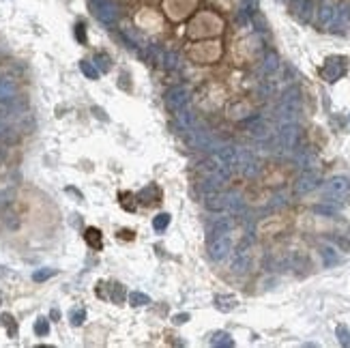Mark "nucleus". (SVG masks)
I'll return each instance as SVG.
<instances>
[{
    "mask_svg": "<svg viewBox=\"0 0 350 348\" xmlns=\"http://www.w3.org/2000/svg\"><path fill=\"white\" fill-rule=\"evenodd\" d=\"M95 67L99 69V74H105V71H110V56H105V54H97L95 56Z\"/></svg>",
    "mask_w": 350,
    "mask_h": 348,
    "instance_id": "30",
    "label": "nucleus"
},
{
    "mask_svg": "<svg viewBox=\"0 0 350 348\" xmlns=\"http://www.w3.org/2000/svg\"><path fill=\"white\" fill-rule=\"evenodd\" d=\"M189 320V314H176L174 316V325H183V322Z\"/></svg>",
    "mask_w": 350,
    "mask_h": 348,
    "instance_id": "39",
    "label": "nucleus"
},
{
    "mask_svg": "<svg viewBox=\"0 0 350 348\" xmlns=\"http://www.w3.org/2000/svg\"><path fill=\"white\" fill-rule=\"evenodd\" d=\"M320 256H322V260H324V265H327V267H333V265H337V262H340L337 249L331 247V245H322V247H320Z\"/></svg>",
    "mask_w": 350,
    "mask_h": 348,
    "instance_id": "18",
    "label": "nucleus"
},
{
    "mask_svg": "<svg viewBox=\"0 0 350 348\" xmlns=\"http://www.w3.org/2000/svg\"><path fill=\"white\" fill-rule=\"evenodd\" d=\"M236 170L247 178H253L260 172V161L249 149H236Z\"/></svg>",
    "mask_w": 350,
    "mask_h": 348,
    "instance_id": "1",
    "label": "nucleus"
},
{
    "mask_svg": "<svg viewBox=\"0 0 350 348\" xmlns=\"http://www.w3.org/2000/svg\"><path fill=\"white\" fill-rule=\"evenodd\" d=\"M189 103V88L185 86H174L165 93V105L170 107V110H180V107H185Z\"/></svg>",
    "mask_w": 350,
    "mask_h": 348,
    "instance_id": "7",
    "label": "nucleus"
},
{
    "mask_svg": "<svg viewBox=\"0 0 350 348\" xmlns=\"http://www.w3.org/2000/svg\"><path fill=\"white\" fill-rule=\"evenodd\" d=\"M0 129H3V125H0Z\"/></svg>",
    "mask_w": 350,
    "mask_h": 348,
    "instance_id": "41",
    "label": "nucleus"
},
{
    "mask_svg": "<svg viewBox=\"0 0 350 348\" xmlns=\"http://www.w3.org/2000/svg\"><path fill=\"white\" fill-rule=\"evenodd\" d=\"M346 67H348V61L344 56H331L322 67V78L327 82H337L346 74Z\"/></svg>",
    "mask_w": 350,
    "mask_h": 348,
    "instance_id": "3",
    "label": "nucleus"
},
{
    "mask_svg": "<svg viewBox=\"0 0 350 348\" xmlns=\"http://www.w3.org/2000/svg\"><path fill=\"white\" fill-rule=\"evenodd\" d=\"M163 65H165L168 69H176V67H178V54H176V52L163 54Z\"/></svg>",
    "mask_w": 350,
    "mask_h": 348,
    "instance_id": "34",
    "label": "nucleus"
},
{
    "mask_svg": "<svg viewBox=\"0 0 350 348\" xmlns=\"http://www.w3.org/2000/svg\"><path fill=\"white\" fill-rule=\"evenodd\" d=\"M76 37L80 43H86V28H84V24H78L76 26Z\"/></svg>",
    "mask_w": 350,
    "mask_h": 348,
    "instance_id": "37",
    "label": "nucleus"
},
{
    "mask_svg": "<svg viewBox=\"0 0 350 348\" xmlns=\"http://www.w3.org/2000/svg\"><path fill=\"white\" fill-rule=\"evenodd\" d=\"M277 140H280L282 149L290 151L299 140V123H280L277 125Z\"/></svg>",
    "mask_w": 350,
    "mask_h": 348,
    "instance_id": "4",
    "label": "nucleus"
},
{
    "mask_svg": "<svg viewBox=\"0 0 350 348\" xmlns=\"http://www.w3.org/2000/svg\"><path fill=\"white\" fill-rule=\"evenodd\" d=\"M52 275H56V269H39V271L32 273V280L34 282H45V280H50Z\"/></svg>",
    "mask_w": 350,
    "mask_h": 348,
    "instance_id": "32",
    "label": "nucleus"
},
{
    "mask_svg": "<svg viewBox=\"0 0 350 348\" xmlns=\"http://www.w3.org/2000/svg\"><path fill=\"white\" fill-rule=\"evenodd\" d=\"M333 17H335V7H333L331 3H324V5H320V11H318V22H320V26H324V28H331Z\"/></svg>",
    "mask_w": 350,
    "mask_h": 348,
    "instance_id": "15",
    "label": "nucleus"
},
{
    "mask_svg": "<svg viewBox=\"0 0 350 348\" xmlns=\"http://www.w3.org/2000/svg\"><path fill=\"white\" fill-rule=\"evenodd\" d=\"M170 219H172V217H170L168 213H159V215H157V217L153 219V228H155L157 232H163L165 228L170 226Z\"/></svg>",
    "mask_w": 350,
    "mask_h": 348,
    "instance_id": "26",
    "label": "nucleus"
},
{
    "mask_svg": "<svg viewBox=\"0 0 350 348\" xmlns=\"http://www.w3.org/2000/svg\"><path fill=\"white\" fill-rule=\"evenodd\" d=\"M215 305L219 307L222 312H230V309L236 305V299H234V297H217V299H215Z\"/></svg>",
    "mask_w": 350,
    "mask_h": 348,
    "instance_id": "29",
    "label": "nucleus"
},
{
    "mask_svg": "<svg viewBox=\"0 0 350 348\" xmlns=\"http://www.w3.org/2000/svg\"><path fill=\"white\" fill-rule=\"evenodd\" d=\"M232 230V219L230 217H217V222L213 224V236L215 234H224Z\"/></svg>",
    "mask_w": 350,
    "mask_h": 348,
    "instance_id": "20",
    "label": "nucleus"
},
{
    "mask_svg": "<svg viewBox=\"0 0 350 348\" xmlns=\"http://www.w3.org/2000/svg\"><path fill=\"white\" fill-rule=\"evenodd\" d=\"M243 9H247L249 13H256L258 11V0H243Z\"/></svg>",
    "mask_w": 350,
    "mask_h": 348,
    "instance_id": "38",
    "label": "nucleus"
},
{
    "mask_svg": "<svg viewBox=\"0 0 350 348\" xmlns=\"http://www.w3.org/2000/svg\"><path fill=\"white\" fill-rule=\"evenodd\" d=\"M0 301H3V299H0Z\"/></svg>",
    "mask_w": 350,
    "mask_h": 348,
    "instance_id": "42",
    "label": "nucleus"
},
{
    "mask_svg": "<svg viewBox=\"0 0 350 348\" xmlns=\"http://www.w3.org/2000/svg\"><path fill=\"white\" fill-rule=\"evenodd\" d=\"M348 189H350V183L346 176H333L327 181V185H324V196L331 200H340L348 194Z\"/></svg>",
    "mask_w": 350,
    "mask_h": 348,
    "instance_id": "6",
    "label": "nucleus"
},
{
    "mask_svg": "<svg viewBox=\"0 0 350 348\" xmlns=\"http://www.w3.org/2000/svg\"><path fill=\"white\" fill-rule=\"evenodd\" d=\"M58 316H60V312H58V309H52V318L58 320Z\"/></svg>",
    "mask_w": 350,
    "mask_h": 348,
    "instance_id": "40",
    "label": "nucleus"
},
{
    "mask_svg": "<svg viewBox=\"0 0 350 348\" xmlns=\"http://www.w3.org/2000/svg\"><path fill=\"white\" fill-rule=\"evenodd\" d=\"M335 333H337V340H340L342 346H350V329H348V327L340 325V327L335 329Z\"/></svg>",
    "mask_w": 350,
    "mask_h": 348,
    "instance_id": "31",
    "label": "nucleus"
},
{
    "mask_svg": "<svg viewBox=\"0 0 350 348\" xmlns=\"http://www.w3.org/2000/svg\"><path fill=\"white\" fill-rule=\"evenodd\" d=\"M0 320H3V325L9 327V335H11V338H15V335H17V327L13 322V316H11V314H3V318H0Z\"/></svg>",
    "mask_w": 350,
    "mask_h": 348,
    "instance_id": "33",
    "label": "nucleus"
},
{
    "mask_svg": "<svg viewBox=\"0 0 350 348\" xmlns=\"http://www.w3.org/2000/svg\"><path fill=\"white\" fill-rule=\"evenodd\" d=\"M86 241H88L90 247L101 249V232L97 230V228H88L86 230Z\"/></svg>",
    "mask_w": 350,
    "mask_h": 348,
    "instance_id": "25",
    "label": "nucleus"
},
{
    "mask_svg": "<svg viewBox=\"0 0 350 348\" xmlns=\"http://www.w3.org/2000/svg\"><path fill=\"white\" fill-rule=\"evenodd\" d=\"M123 297H125L123 286H120V284H114V288H112V299H114L116 303H120V301H123Z\"/></svg>",
    "mask_w": 350,
    "mask_h": 348,
    "instance_id": "36",
    "label": "nucleus"
},
{
    "mask_svg": "<svg viewBox=\"0 0 350 348\" xmlns=\"http://www.w3.org/2000/svg\"><path fill=\"white\" fill-rule=\"evenodd\" d=\"M211 344H213V346H219V348H230V346H234V340H232L228 333L219 331V333H215L213 338H211Z\"/></svg>",
    "mask_w": 350,
    "mask_h": 348,
    "instance_id": "21",
    "label": "nucleus"
},
{
    "mask_svg": "<svg viewBox=\"0 0 350 348\" xmlns=\"http://www.w3.org/2000/svg\"><path fill=\"white\" fill-rule=\"evenodd\" d=\"M34 333H37L39 338H45V335L50 333V320L43 318V316H39L37 320H34Z\"/></svg>",
    "mask_w": 350,
    "mask_h": 348,
    "instance_id": "27",
    "label": "nucleus"
},
{
    "mask_svg": "<svg viewBox=\"0 0 350 348\" xmlns=\"http://www.w3.org/2000/svg\"><path fill=\"white\" fill-rule=\"evenodd\" d=\"M318 183H320V174L316 170H305L303 174L297 178L294 191H297V194H309V191H314L318 187Z\"/></svg>",
    "mask_w": 350,
    "mask_h": 348,
    "instance_id": "8",
    "label": "nucleus"
},
{
    "mask_svg": "<svg viewBox=\"0 0 350 348\" xmlns=\"http://www.w3.org/2000/svg\"><path fill=\"white\" fill-rule=\"evenodd\" d=\"M290 11L303 24H307L314 15V3L311 0H290Z\"/></svg>",
    "mask_w": 350,
    "mask_h": 348,
    "instance_id": "9",
    "label": "nucleus"
},
{
    "mask_svg": "<svg viewBox=\"0 0 350 348\" xmlns=\"http://www.w3.org/2000/svg\"><path fill=\"white\" fill-rule=\"evenodd\" d=\"M280 103H286V105H292V107H299L301 110V90L297 88V86H290L286 93H284V97H282V101Z\"/></svg>",
    "mask_w": 350,
    "mask_h": 348,
    "instance_id": "17",
    "label": "nucleus"
},
{
    "mask_svg": "<svg viewBox=\"0 0 350 348\" xmlns=\"http://www.w3.org/2000/svg\"><path fill=\"white\" fill-rule=\"evenodd\" d=\"M204 207L213 213H222L226 211V194L222 191H213V194H207L204 196Z\"/></svg>",
    "mask_w": 350,
    "mask_h": 348,
    "instance_id": "12",
    "label": "nucleus"
},
{
    "mask_svg": "<svg viewBox=\"0 0 350 348\" xmlns=\"http://www.w3.org/2000/svg\"><path fill=\"white\" fill-rule=\"evenodd\" d=\"M232 251V241H230V232H224V234H215L211 236V243H209V254L215 262H222L230 256Z\"/></svg>",
    "mask_w": 350,
    "mask_h": 348,
    "instance_id": "2",
    "label": "nucleus"
},
{
    "mask_svg": "<svg viewBox=\"0 0 350 348\" xmlns=\"http://www.w3.org/2000/svg\"><path fill=\"white\" fill-rule=\"evenodd\" d=\"M226 211L232 215H243L245 213V202L238 191H228L226 194Z\"/></svg>",
    "mask_w": 350,
    "mask_h": 348,
    "instance_id": "11",
    "label": "nucleus"
},
{
    "mask_svg": "<svg viewBox=\"0 0 350 348\" xmlns=\"http://www.w3.org/2000/svg\"><path fill=\"white\" fill-rule=\"evenodd\" d=\"M277 67H280V58H277V54H275V52H269L267 56H264L262 71H264L267 76H271V74H275V71H277Z\"/></svg>",
    "mask_w": 350,
    "mask_h": 348,
    "instance_id": "19",
    "label": "nucleus"
},
{
    "mask_svg": "<svg viewBox=\"0 0 350 348\" xmlns=\"http://www.w3.org/2000/svg\"><path fill=\"white\" fill-rule=\"evenodd\" d=\"M314 213H318V215H337V207H331V205H316L314 207Z\"/></svg>",
    "mask_w": 350,
    "mask_h": 348,
    "instance_id": "35",
    "label": "nucleus"
},
{
    "mask_svg": "<svg viewBox=\"0 0 350 348\" xmlns=\"http://www.w3.org/2000/svg\"><path fill=\"white\" fill-rule=\"evenodd\" d=\"M93 5V11L103 24H112L116 17H118V7L110 0H90Z\"/></svg>",
    "mask_w": 350,
    "mask_h": 348,
    "instance_id": "5",
    "label": "nucleus"
},
{
    "mask_svg": "<svg viewBox=\"0 0 350 348\" xmlns=\"http://www.w3.org/2000/svg\"><path fill=\"white\" fill-rule=\"evenodd\" d=\"M219 187H222V183H219V181H215V178L207 176V178H204V181L200 183V194H202V196L213 194V191H219Z\"/></svg>",
    "mask_w": 350,
    "mask_h": 348,
    "instance_id": "22",
    "label": "nucleus"
},
{
    "mask_svg": "<svg viewBox=\"0 0 350 348\" xmlns=\"http://www.w3.org/2000/svg\"><path fill=\"white\" fill-rule=\"evenodd\" d=\"M178 114H176V121H178V125L183 127V131H187V129H191V127H196L198 125V121H196V114L194 112H189V110H185V107H180V110H176Z\"/></svg>",
    "mask_w": 350,
    "mask_h": 348,
    "instance_id": "16",
    "label": "nucleus"
},
{
    "mask_svg": "<svg viewBox=\"0 0 350 348\" xmlns=\"http://www.w3.org/2000/svg\"><path fill=\"white\" fill-rule=\"evenodd\" d=\"M129 303L134 307H142V305H149L151 303V297L144 295V292H131L129 295Z\"/></svg>",
    "mask_w": 350,
    "mask_h": 348,
    "instance_id": "28",
    "label": "nucleus"
},
{
    "mask_svg": "<svg viewBox=\"0 0 350 348\" xmlns=\"http://www.w3.org/2000/svg\"><path fill=\"white\" fill-rule=\"evenodd\" d=\"M69 320H71V325H73V327L84 325V320H86V309H84V307H76V309H71Z\"/></svg>",
    "mask_w": 350,
    "mask_h": 348,
    "instance_id": "23",
    "label": "nucleus"
},
{
    "mask_svg": "<svg viewBox=\"0 0 350 348\" xmlns=\"http://www.w3.org/2000/svg\"><path fill=\"white\" fill-rule=\"evenodd\" d=\"M346 26H350V5H340L335 7V17H333L331 28L344 30Z\"/></svg>",
    "mask_w": 350,
    "mask_h": 348,
    "instance_id": "13",
    "label": "nucleus"
},
{
    "mask_svg": "<svg viewBox=\"0 0 350 348\" xmlns=\"http://www.w3.org/2000/svg\"><path fill=\"white\" fill-rule=\"evenodd\" d=\"M80 69L88 80H97L99 78V69L95 67L93 63H88V61H80Z\"/></svg>",
    "mask_w": 350,
    "mask_h": 348,
    "instance_id": "24",
    "label": "nucleus"
},
{
    "mask_svg": "<svg viewBox=\"0 0 350 348\" xmlns=\"http://www.w3.org/2000/svg\"><path fill=\"white\" fill-rule=\"evenodd\" d=\"M251 265V258H249V251L245 247H241L236 254H234V260H232V271L234 273H247Z\"/></svg>",
    "mask_w": 350,
    "mask_h": 348,
    "instance_id": "14",
    "label": "nucleus"
},
{
    "mask_svg": "<svg viewBox=\"0 0 350 348\" xmlns=\"http://www.w3.org/2000/svg\"><path fill=\"white\" fill-rule=\"evenodd\" d=\"M15 97H17V84L11 78L3 76V78H0V101H3V103H11Z\"/></svg>",
    "mask_w": 350,
    "mask_h": 348,
    "instance_id": "10",
    "label": "nucleus"
}]
</instances>
